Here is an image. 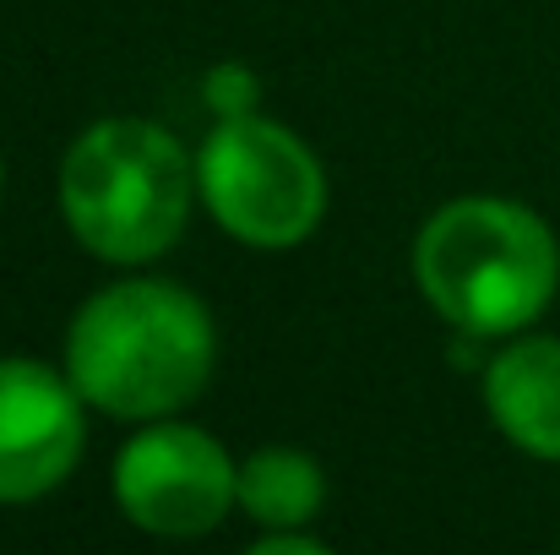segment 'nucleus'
<instances>
[{
  "mask_svg": "<svg viewBox=\"0 0 560 555\" xmlns=\"http://www.w3.org/2000/svg\"><path fill=\"white\" fill-rule=\"evenodd\" d=\"M66 375L104 414L164 419L186 408L212 375V316L180 284H115L77 311Z\"/></svg>",
  "mask_w": 560,
  "mask_h": 555,
  "instance_id": "1",
  "label": "nucleus"
},
{
  "mask_svg": "<svg viewBox=\"0 0 560 555\" xmlns=\"http://www.w3.org/2000/svg\"><path fill=\"white\" fill-rule=\"evenodd\" d=\"M413 278L463 338H506L545 316L560 284L550 223L506 196H457L413 240Z\"/></svg>",
  "mask_w": 560,
  "mask_h": 555,
  "instance_id": "2",
  "label": "nucleus"
},
{
  "mask_svg": "<svg viewBox=\"0 0 560 555\" xmlns=\"http://www.w3.org/2000/svg\"><path fill=\"white\" fill-rule=\"evenodd\" d=\"M196 164L153 120H98L60 164V212L71 234L104 262L164 256L190 218Z\"/></svg>",
  "mask_w": 560,
  "mask_h": 555,
  "instance_id": "3",
  "label": "nucleus"
},
{
  "mask_svg": "<svg viewBox=\"0 0 560 555\" xmlns=\"http://www.w3.org/2000/svg\"><path fill=\"white\" fill-rule=\"evenodd\" d=\"M196 190L207 212L245 245H300L327 212V175L316 153L278 120L223 115L196 153Z\"/></svg>",
  "mask_w": 560,
  "mask_h": 555,
  "instance_id": "4",
  "label": "nucleus"
},
{
  "mask_svg": "<svg viewBox=\"0 0 560 555\" xmlns=\"http://www.w3.org/2000/svg\"><path fill=\"white\" fill-rule=\"evenodd\" d=\"M240 463L196 430V425H148L126 441L115 458V501L120 512L164 540H196L223 523L229 507H240Z\"/></svg>",
  "mask_w": 560,
  "mask_h": 555,
  "instance_id": "5",
  "label": "nucleus"
},
{
  "mask_svg": "<svg viewBox=\"0 0 560 555\" xmlns=\"http://www.w3.org/2000/svg\"><path fill=\"white\" fill-rule=\"evenodd\" d=\"M82 392L38 360H0V501L55 490L82 458Z\"/></svg>",
  "mask_w": 560,
  "mask_h": 555,
  "instance_id": "6",
  "label": "nucleus"
},
{
  "mask_svg": "<svg viewBox=\"0 0 560 555\" xmlns=\"http://www.w3.org/2000/svg\"><path fill=\"white\" fill-rule=\"evenodd\" d=\"M485 403L501 436L560 463V338H517L485 366Z\"/></svg>",
  "mask_w": 560,
  "mask_h": 555,
  "instance_id": "7",
  "label": "nucleus"
},
{
  "mask_svg": "<svg viewBox=\"0 0 560 555\" xmlns=\"http://www.w3.org/2000/svg\"><path fill=\"white\" fill-rule=\"evenodd\" d=\"M240 512L261 529H305L322 501H327V479L322 463L300 447H261L240 463Z\"/></svg>",
  "mask_w": 560,
  "mask_h": 555,
  "instance_id": "8",
  "label": "nucleus"
},
{
  "mask_svg": "<svg viewBox=\"0 0 560 555\" xmlns=\"http://www.w3.org/2000/svg\"><path fill=\"white\" fill-rule=\"evenodd\" d=\"M207 104L218 109V120H223V115H250V104H256L250 71H245V66H218V71L207 77Z\"/></svg>",
  "mask_w": 560,
  "mask_h": 555,
  "instance_id": "9",
  "label": "nucleus"
}]
</instances>
